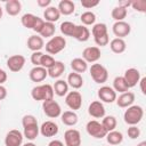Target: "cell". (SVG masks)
Here are the masks:
<instances>
[{
    "label": "cell",
    "mask_w": 146,
    "mask_h": 146,
    "mask_svg": "<svg viewBox=\"0 0 146 146\" xmlns=\"http://www.w3.org/2000/svg\"><path fill=\"white\" fill-rule=\"evenodd\" d=\"M80 19H81V22H82V24L84 26H87V25H94L95 22H96V15L92 11H89L88 10V11H84V13L81 14Z\"/></svg>",
    "instance_id": "cell-39"
},
{
    "label": "cell",
    "mask_w": 146,
    "mask_h": 146,
    "mask_svg": "<svg viewBox=\"0 0 146 146\" xmlns=\"http://www.w3.org/2000/svg\"><path fill=\"white\" fill-rule=\"evenodd\" d=\"M23 146H36L35 144H33L32 141H30V143H26V144H24Z\"/></svg>",
    "instance_id": "cell-54"
},
{
    "label": "cell",
    "mask_w": 146,
    "mask_h": 146,
    "mask_svg": "<svg viewBox=\"0 0 146 146\" xmlns=\"http://www.w3.org/2000/svg\"><path fill=\"white\" fill-rule=\"evenodd\" d=\"M43 47H44V41L40 35L34 34V35H31L27 39V48L30 50H32L33 52L34 51H40Z\"/></svg>",
    "instance_id": "cell-20"
},
{
    "label": "cell",
    "mask_w": 146,
    "mask_h": 146,
    "mask_svg": "<svg viewBox=\"0 0 146 146\" xmlns=\"http://www.w3.org/2000/svg\"><path fill=\"white\" fill-rule=\"evenodd\" d=\"M40 129V133L43 137H54L58 133L59 128L57 125V123H55L54 121H46L41 124V127H39Z\"/></svg>",
    "instance_id": "cell-14"
},
{
    "label": "cell",
    "mask_w": 146,
    "mask_h": 146,
    "mask_svg": "<svg viewBox=\"0 0 146 146\" xmlns=\"http://www.w3.org/2000/svg\"><path fill=\"white\" fill-rule=\"evenodd\" d=\"M42 110H43V113H44L48 117H51V119L58 117V116H60V114H62L60 105H59L56 100H54V99L44 100V102L42 103Z\"/></svg>",
    "instance_id": "cell-5"
},
{
    "label": "cell",
    "mask_w": 146,
    "mask_h": 146,
    "mask_svg": "<svg viewBox=\"0 0 146 146\" xmlns=\"http://www.w3.org/2000/svg\"><path fill=\"white\" fill-rule=\"evenodd\" d=\"M106 140L110 145H119L123 141V135L122 132L120 131H116V130H113V131H110L106 133Z\"/></svg>",
    "instance_id": "cell-32"
},
{
    "label": "cell",
    "mask_w": 146,
    "mask_h": 146,
    "mask_svg": "<svg viewBox=\"0 0 146 146\" xmlns=\"http://www.w3.org/2000/svg\"><path fill=\"white\" fill-rule=\"evenodd\" d=\"M36 18H38V16H35V15H33V14H31V13H26V14H24V15L22 16L21 22H22V25H23L24 27L32 30L33 26H34V24H35Z\"/></svg>",
    "instance_id": "cell-36"
},
{
    "label": "cell",
    "mask_w": 146,
    "mask_h": 146,
    "mask_svg": "<svg viewBox=\"0 0 146 146\" xmlns=\"http://www.w3.org/2000/svg\"><path fill=\"white\" fill-rule=\"evenodd\" d=\"M43 25H44V19H42V18H40V17H38L36 18V21H35V24H34V26H33V31L38 34H40V32H41V30L43 29Z\"/></svg>",
    "instance_id": "cell-45"
},
{
    "label": "cell",
    "mask_w": 146,
    "mask_h": 146,
    "mask_svg": "<svg viewBox=\"0 0 146 146\" xmlns=\"http://www.w3.org/2000/svg\"><path fill=\"white\" fill-rule=\"evenodd\" d=\"M131 7L139 11V13H145L146 11V1L145 0H136V1H131Z\"/></svg>",
    "instance_id": "cell-41"
},
{
    "label": "cell",
    "mask_w": 146,
    "mask_h": 146,
    "mask_svg": "<svg viewBox=\"0 0 146 146\" xmlns=\"http://www.w3.org/2000/svg\"><path fill=\"white\" fill-rule=\"evenodd\" d=\"M52 89H54V94H56L59 97H63L66 96V94L68 92V84L64 80H57L54 83Z\"/></svg>",
    "instance_id": "cell-30"
},
{
    "label": "cell",
    "mask_w": 146,
    "mask_h": 146,
    "mask_svg": "<svg viewBox=\"0 0 146 146\" xmlns=\"http://www.w3.org/2000/svg\"><path fill=\"white\" fill-rule=\"evenodd\" d=\"M65 146H81V133L76 129H68L64 133Z\"/></svg>",
    "instance_id": "cell-9"
},
{
    "label": "cell",
    "mask_w": 146,
    "mask_h": 146,
    "mask_svg": "<svg viewBox=\"0 0 146 146\" xmlns=\"http://www.w3.org/2000/svg\"><path fill=\"white\" fill-rule=\"evenodd\" d=\"M137 146H146V141H140L139 144H137Z\"/></svg>",
    "instance_id": "cell-55"
},
{
    "label": "cell",
    "mask_w": 146,
    "mask_h": 146,
    "mask_svg": "<svg viewBox=\"0 0 146 146\" xmlns=\"http://www.w3.org/2000/svg\"><path fill=\"white\" fill-rule=\"evenodd\" d=\"M54 63H55V58L51 55H44L43 54V56L41 58V62H40V66H42L46 70H48L50 66H52Z\"/></svg>",
    "instance_id": "cell-40"
},
{
    "label": "cell",
    "mask_w": 146,
    "mask_h": 146,
    "mask_svg": "<svg viewBox=\"0 0 146 146\" xmlns=\"http://www.w3.org/2000/svg\"><path fill=\"white\" fill-rule=\"evenodd\" d=\"M47 75H48V72L42 66H34L29 73L30 80L33 82H42L47 78Z\"/></svg>",
    "instance_id": "cell-17"
},
{
    "label": "cell",
    "mask_w": 146,
    "mask_h": 146,
    "mask_svg": "<svg viewBox=\"0 0 146 146\" xmlns=\"http://www.w3.org/2000/svg\"><path fill=\"white\" fill-rule=\"evenodd\" d=\"M46 51L49 55H56L60 52L65 47H66V40L64 36L60 35H55L50 38V40L46 43Z\"/></svg>",
    "instance_id": "cell-3"
},
{
    "label": "cell",
    "mask_w": 146,
    "mask_h": 146,
    "mask_svg": "<svg viewBox=\"0 0 146 146\" xmlns=\"http://www.w3.org/2000/svg\"><path fill=\"white\" fill-rule=\"evenodd\" d=\"M23 138L24 136L19 130L17 129L9 130L5 137V145L6 146H22Z\"/></svg>",
    "instance_id": "cell-8"
},
{
    "label": "cell",
    "mask_w": 146,
    "mask_h": 146,
    "mask_svg": "<svg viewBox=\"0 0 146 146\" xmlns=\"http://www.w3.org/2000/svg\"><path fill=\"white\" fill-rule=\"evenodd\" d=\"M50 3H51V0H38L36 1V5L41 8H44V9L48 8L50 6Z\"/></svg>",
    "instance_id": "cell-48"
},
{
    "label": "cell",
    "mask_w": 146,
    "mask_h": 146,
    "mask_svg": "<svg viewBox=\"0 0 146 146\" xmlns=\"http://www.w3.org/2000/svg\"><path fill=\"white\" fill-rule=\"evenodd\" d=\"M88 113L90 116L95 119H102L105 116V107L102 102L99 100H94L88 107Z\"/></svg>",
    "instance_id": "cell-16"
},
{
    "label": "cell",
    "mask_w": 146,
    "mask_h": 146,
    "mask_svg": "<svg viewBox=\"0 0 146 146\" xmlns=\"http://www.w3.org/2000/svg\"><path fill=\"white\" fill-rule=\"evenodd\" d=\"M2 14H3V11H2V8H1V6H0V19L2 18Z\"/></svg>",
    "instance_id": "cell-56"
},
{
    "label": "cell",
    "mask_w": 146,
    "mask_h": 146,
    "mask_svg": "<svg viewBox=\"0 0 146 146\" xmlns=\"http://www.w3.org/2000/svg\"><path fill=\"white\" fill-rule=\"evenodd\" d=\"M5 9H6L8 15L16 16L22 10V3L18 0H9V1H7L5 3Z\"/></svg>",
    "instance_id": "cell-24"
},
{
    "label": "cell",
    "mask_w": 146,
    "mask_h": 146,
    "mask_svg": "<svg viewBox=\"0 0 146 146\" xmlns=\"http://www.w3.org/2000/svg\"><path fill=\"white\" fill-rule=\"evenodd\" d=\"M98 98L104 102V103H113L116 100V92L114 91V89L112 87H108V86H103L98 89Z\"/></svg>",
    "instance_id": "cell-10"
},
{
    "label": "cell",
    "mask_w": 146,
    "mask_h": 146,
    "mask_svg": "<svg viewBox=\"0 0 146 146\" xmlns=\"http://www.w3.org/2000/svg\"><path fill=\"white\" fill-rule=\"evenodd\" d=\"M35 123H38V121H36V119H35V116H33V115H31V114L24 115L23 119H22V124H23V127L30 125V124H35Z\"/></svg>",
    "instance_id": "cell-44"
},
{
    "label": "cell",
    "mask_w": 146,
    "mask_h": 146,
    "mask_svg": "<svg viewBox=\"0 0 146 146\" xmlns=\"http://www.w3.org/2000/svg\"><path fill=\"white\" fill-rule=\"evenodd\" d=\"M102 56L100 49L96 46L94 47H87L82 51V59H84L87 63H96Z\"/></svg>",
    "instance_id": "cell-13"
},
{
    "label": "cell",
    "mask_w": 146,
    "mask_h": 146,
    "mask_svg": "<svg viewBox=\"0 0 146 146\" xmlns=\"http://www.w3.org/2000/svg\"><path fill=\"white\" fill-rule=\"evenodd\" d=\"M24 128V131H23V136L25 137V138H27L29 140H34L36 137H38V135H39V132H40V129H39V125H38V123H35V124H30V125H25V127H23Z\"/></svg>",
    "instance_id": "cell-28"
},
{
    "label": "cell",
    "mask_w": 146,
    "mask_h": 146,
    "mask_svg": "<svg viewBox=\"0 0 146 146\" xmlns=\"http://www.w3.org/2000/svg\"><path fill=\"white\" fill-rule=\"evenodd\" d=\"M72 38H74L75 40H78L80 42H86L90 38V31L84 25H76L75 26V30L73 32Z\"/></svg>",
    "instance_id": "cell-19"
},
{
    "label": "cell",
    "mask_w": 146,
    "mask_h": 146,
    "mask_svg": "<svg viewBox=\"0 0 146 146\" xmlns=\"http://www.w3.org/2000/svg\"><path fill=\"white\" fill-rule=\"evenodd\" d=\"M54 89L52 86L46 83V84H40V86H35L32 90H31V97L34 100H50L54 99Z\"/></svg>",
    "instance_id": "cell-2"
},
{
    "label": "cell",
    "mask_w": 146,
    "mask_h": 146,
    "mask_svg": "<svg viewBox=\"0 0 146 146\" xmlns=\"http://www.w3.org/2000/svg\"><path fill=\"white\" fill-rule=\"evenodd\" d=\"M96 44L97 46H100V47H104V46H107L108 42H110V38H108V34L107 35H104V36H100V38H96L94 39Z\"/></svg>",
    "instance_id": "cell-47"
},
{
    "label": "cell",
    "mask_w": 146,
    "mask_h": 146,
    "mask_svg": "<svg viewBox=\"0 0 146 146\" xmlns=\"http://www.w3.org/2000/svg\"><path fill=\"white\" fill-rule=\"evenodd\" d=\"M133 102H135V94L131 91L123 92L119 97H116V104L121 108H125V107L131 106L133 104Z\"/></svg>",
    "instance_id": "cell-18"
},
{
    "label": "cell",
    "mask_w": 146,
    "mask_h": 146,
    "mask_svg": "<svg viewBox=\"0 0 146 146\" xmlns=\"http://www.w3.org/2000/svg\"><path fill=\"white\" fill-rule=\"evenodd\" d=\"M65 71V65L63 62L60 60H55V63L52 64V66H50L47 72H48V75L52 79H56V78H59Z\"/></svg>",
    "instance_id": "cell-21"
},
{
    "label": "cell",
    "mask_w": 146,
    "mask_h": 146,
    "mask_svg": "<svg viewBox=\"0 0 146 146\" xmlns=\"http://www.w3.org/2000/svg\"><path fill=\"white\" fill-rule=\"evenodd\" d=\"M60 120L65 125L72 127V125H75L78 123L79 117L74 111H65L64 113L60 114Z\"/></svg>",
    "instance_id": "cell-25"
},
{
    "label": "cell",
    "mask_w": 146,
    "mask_h": 146,
    "mask_svg": "<svg viewBox=\"0 0 146 146\" xmlns=\"http://www.w3.org/2000/svg\"><path fill=\"white\" fill-rule=\"evenodd\" d=\"M127 14H128L127 9L123 8V7H120V6L114 7V8L112 9V13H111L112 18H113L115 22H121V21H123V19L127 17Z\"/></svg>",
    "instance_id": "cell-35"
},
{
    "label": "cell",
    "mask_w": 146,
    "mask_h": 146,
    "mask_svg": "<svg viewBox=\"0 0 146 146\" xmlns=\"http://www.w3.org/2000/svg\"><path fill=\"white\" fill-rule=\"evenodd\" d=\"M6 97H7V89L2 84H0V100H3Z\"/></svg>",
    "instance_id": "cell-50"
},
{
    "label": "cell",
    "mask_w": 146,
    "mask_h": 146,
    "mask_svg": "<svg viewBox=\"0 0 146 146\" xmlns=\"http://www.w3.org/2000/svg\"><path fill=\"white\" fill-rule=\"evenodd\" d=\"M48 146H64V143L58 139H54L48 144Z\"/></svg>",
    "instance_id": "cell-52"
},
{
    "label": "cell",
    "mask_w": 146,
    "mask_h": 146,
    "mask_svg": "<svg viewBox=\"0 0 146 146\" xmlns=\"http://www.w3.org/2000/svg\"><path fill=\"white\" fill-rule=\"evenodd\" d=\"M55 31H56V27H55V24L54 23L44 22L43 29L40 32V36L42 39L43 38H52V35L55 34Z\"/></svg>",
    "instance_id": "cell-37"
},
{
    "label": "cell",
    "mask_w": 146,
    "mask_h": 146,
    "mask_svg": "<svg viewBox=\"0 0 146 146\" xmlns=\"http://www.w3.org/2000/svg\"><path fill=\"white\" fill-rule=\"evenodd\" d=\"M127 133L130 139H137L140 136V130H139V128H137V125H130L128 128Z\"/></svg>",
    "instance_id": "cell-42"
},
{
    "label": "cell",
    "mask_w": 146,
    "mask_h": 146,
    "mask_svg": "<svg viewBox=\"0 0 146 146\" xmlns=\"http://www.w3.org/2000/svg\"><path fill=\"white\" fill-rule=\"evenodd\" d=\"M66 82H67L68 87H72L73 89H80L83 86V79H82L81 74L75 73V72H72L68 74Z\"/></svg>",
    "instance_id": "cell-26"
},
{
    "label": "cell",
    "mask_w": 146,
    "mask_h": 146,
    "mask_svg": "<svg viewBox=\"0 0 146 146\" xmlns=\"http://www.w3.org/2000/svg\"><path fill=\"white\" fill-rule=\"evenodd\" d=\"M42 56H43V52L42 51H34L31 55V63L34 66H40V62H41Z\"/></svg>",
    "instance_id": "cell-43"
},
{
    "label": "cell",
    "mask_w": 146,
    "mask_h": 146,
    "mask_svg": "<svg viewBox=\"0 0 146 146\" xmlns=\"http://www.w3.org/2000/svg\"><path fill=\"white\" fill-rule=\"evenodd\" d=\"M99 5V1L98 0H95V1H91V0H82L81 1V6L84 7L86 9H90V8H94L96 6Z\"/></svg>",
    "instance_id": "cell-46"
},
{
    "label": "cell",
    "mask_w": 146,
    "mask_h": 146,
    "mask_svg": "<svg viewBox=\"0 0 146 146\" xmlns=\"http://www.w3.org/2000/svg\"><path fill=\"white\" fill-rule=\"evenodd\" d=\"M110 48L113 52L115 54H122L125 51V48H127V43L123 39H120V38H114L111 42H110Z\"/></svg>",
    "instance_id": "cell-29"
},
{
    "label": "cell",
    "mask_w": 146,
    "mask_h": 146,
    "mask_svg": "<svg viewBox=\"0 0 146 146\" xmlns=\"http://www.w3.org/2000/svg\"><path fill=\"white\" fill-rule=\"evenodd\" d=\"M43 17H44V22H49V23H55L59 19L60 17V13L57 9V7L54 6H49L48 8L44 9L43 11Z\"/></svg>",
    "instance_id": "cell-23"
},
{
    "label": "cell",
    "mask_w": 146,
    "mask_h": 146,
    "mask_svg": "<svg viewBox=\"0 0 146 146\" xmlns=\"http://www.w3.org/2000/svg\"><path fill=\"white\" fill-rule=\"evenodd\" d=\"M113 89L115 92H120V94L129 91V87H128L125 80L123 79V76H116L113 80Z\"/></svg>",
    "instance_id": "cell-31"
},
{
    "label": "cell",
    "mask_w": 146,
    "mask_h": 146,
    "mask_svg": "<svg viewBox=\"0 0 146 146\" xmlns=\"http://www.w3.org/2000/svg\"><path fill=\"white\" fill-rule=\"evenodd\" d=\"M89 72H90L92 80L96 83H104L108 79V72H107L106 67L103 66L102 64H98V63L92 64L91 67L89 68Z\"/></svg>",
    "instance_id": "cell-4"
},
{
    "label": "cell",
    "mask_w": 146,
    "mask_h": 146,
    "mask_svg": "<svg viewBox=\"0 0 146 146\" xmlns=\"http://www.w3.org/2000/svg\"><path fill=\"white\" fill-rule=\"evenodd\" d=\"M128 110H125L124 112V115H123V119H124V122L129 125H137L143 116H144V110L141 106L139 105H131L129 107H127Z\"/></svg>",
    "instance_id": "cell-1"
},
{
    "label": "cell",
    "mask_w": 146,
    "mask_h": 146,
    "mask_svg": "<svg viewBox=\"0 0 146 146\" xmlns=\"http://www.w3.org/2000/svg\"><path fill=\"white\" fill-rule=\"evenodd\" d=\"M123 79L125 80L128 87L129 88H132V87L137 86V83L139 82V80H140V72L137 68H133V67L128 68L124 72Z\"/></svg>",
    "instance_id": "cell-15"
},
{
    "label": "cell",
    "mask_w": 146,
    "mask_h": 146,
    "mask_svg": "<svg viewBox=\"0 0 146 146\" xmlns=\"http://www.w3.org/2000/svg\"><path fill=\"white\" fill-rule=\"evenodd\" d=\"M7 73L3 71V70H1L0 68V84H3L6 81H7Z\"/></svg>",
    "instance_id": "cell-49"
},
{
    "label": "cell",
    "mask_w": 146,
    "mask_h": 146,
    "mask_svg": "<svg viewBox=\"0 0 146 146\" xmlns=\"http://www.w3.org/2000/svg\"><path fill=\"white\" fill-rule=\"evenodd\" d=\"M112 31L114 33V35L116 38H120V39H123L124 36L129 35V33L131 32V26L129 23L124 22V21H121V22H115L112 26Z\"/></svg>",
    "instance_id": "cell-11"
},
{
    "label": "cell",
    "mask_w": 146,
    "mask_h": 146,
    "mask_svg": "<svg viewBox=\"0 0 146 146\" xmlns=\"http://www.w3.org/2000/svg\"><path fill=\"white\" fill-rule=\"evenodd\" d=\"M65 103L73 111L80 110L82 106V96L79 91H68L65 96Z\"/></svg>",
    "instance_id": "cell-7"
},
{
    "label": "cell",
    "mask_w": 146,
    "mask_h": 146,
    "mask_svg": "<svg viewBox=\"0 0 146 146\" xmlns=\"http://www.w3.org/2000/svg\"><path fill=\"white\" fill-rule=\"evenodd\" d=\"M57 9L59 10L60 15L68 16V15H71V14L74 13V10H75V5H74V2L71 1V0H62V1H59Z\"/></svg>",
    "instance_id": "cell-22"
},
{
    "label": "cell",
    "mask_w": 146,
    "mask_h": 146,
    "mask_svg": "<svg viewBox=\"0 0 146 146\" xmlns=\"http://www.w3.org/2000/svg\"><path fill=\"white\" fill-rule=\"evenodd\" d=\"M91 33L94 35V39L96 38H100V36H104V35H107V26L106 24L104 23H97V24H94L92 29H91Z\"/></svg>",
    "instance_id": "cell-34"
},
{
    "label": "cell",
    "mask_w": 146,
    "mask_h": 146,
    "mask_svg": "<svg viewBox=\"0 0 146 146\" xmlns=\"http://www.w3.org/2000/svg\"><path fill=\"white\" fill-rule=\"evenodd\" d=\"M75 26H76V24L66 21V22H63V23L60 24L59 30H60V32H62L64 35H66V36H72V35H73V32H74V30H75Z\"/></svg>",
    "instance_id": "cell-38"
},
{
    "label": "cell",
    "mask_w": 146,
    "mask_h": 146,
    "mask_svg": "<svg viewBox=\"0 0 146 146\" xmlns=\"http://www.w3.org/2000/svg\"><path fill=\"white\" fill-rule=\"evenodd\" d=\"M25 65V57L22 55H13L7 59V66L11 72H19Z\"/></svg>",
    "instance_id": "cell-12"
},
{
    "label": "cell",
    "mask_w": 146,
    "mask_h": 146,
    "mask_svg": "<svg viewBox=\"0 0 146 146\" xmlns=\"http://www.w3.org/2000/svg\"><path fill=\"white\" fill-rule=\"evenodd\" d=\"M116 124H117V121H116L115 116H113V115H107V116H104V117H103L102 125L104 127V129H105L107 132L115 130Z\"/></svg>",
    "instance_id": "cell-33"
},
{
    "label": "cell",
    "mask_w": 146,
    "mask_h": 146,
    "mask_svg": "<svg viewBox=\"0 0 146 146\" xmlns=\"http://www.w3.org/2000/svg\"><path fill=\"white\" fill-rule=\"evenodd\" d=\"M86 130L88 132V135H90L91 137L94 138H97V139H100V138H104L107 133V131L104 129V127L102 125L100 122L96 121V120H91L87 123L86 125Z\"/></svg>",
    "instance_id": "cell-6"
},
{
    "label": "cell",
    "mask_w": 146,
    "mask_h": 146,
    "mask_svg": "<svg viewBox=\"0 0 146 146\" xmlns=\"http://www.w3.org/2000/svg\"><path fill=\"white\" fill-rule=\"evenodd\" d=\"M71 67H72L73 72L81 74V73H84L88 70V63L84 59L78 57V58H74V59L71 60Z\"/></svg>",
    "instance_id": "cell-27"
},
{
    "label": "cell",
    "mask_w": 146,
    "mask_h": 146,
    "mask_svg": "<svg viewBox=\"0 0 146 146\" xmlns=\"http://www.w3.org/2000/svg\"><path fill=\"white\" fill-rule=\"evenodd\" d=\"M117 6H120V7H123V8L128 9V7H129V6H131V1H120Z\"/></svg>",
    "instance_id": "cell-53"
},
{
    "label": "cell",
    "mask_w": 146,
    "mask_h": 146,
    "mask_svg": "<svg viewBox=\"0 0 146 146\" xmlns=\"http://www.w3.org/2000/svg\"><path fill=\"white\" fill-rule=\"evenodd\" d=\"M138 83H140V90H141V92H143V95H146V89H145V83H146V78H141L140 80H139V82Z\"/></svg>",
    "instance_id": "cell-51"
}]
</instances>
